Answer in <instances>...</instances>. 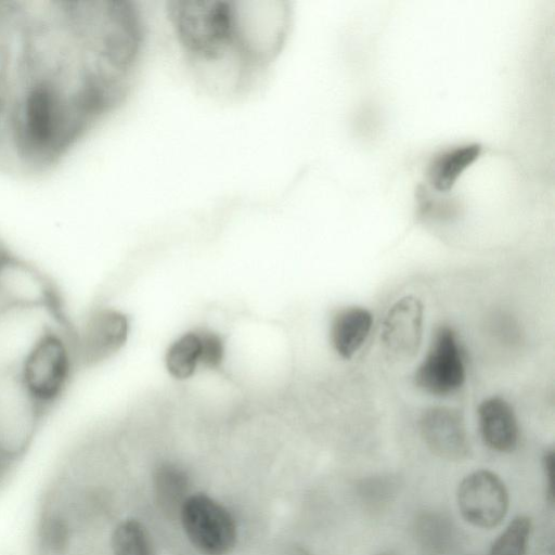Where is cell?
Wrapping results in <instances>:
<instances>
[{
	"mask_svg": "<svg viewBox=\"0 0 555 555\" xmlns=\"http://www.w3.org/2000/svg\"><path fill=\"white\" fill-rule=\"evenodd\" d=\"M167 17L192 78L209 95H246L283 50L292 26L285 1H170Z\"/></svg>",
	"mask_w": 555,
	"mask_h": 555,
	"instance_id": "1",
	"label": "cell"
},
{
	"mask_svg": "<svg viewBox=\"0 0 555 555\" xmlns=\"http://www.w3.org/2000/svg\"><path fill=\"white\" fill-rule=\"evenodd\" d=\"M29 59L14 77L4 151L30 170L57 162L95 121L90 88L100 68L85 50L73 64Z\"/></svg>",
	"mask_w": 555,
	"mask_h": 555,
	"instance_id": "2",
	"label": "cell"
},
{
	"mask_svg": "<svg viewBox=\"0 0 555 555\" xmlns=\"http://www.w3.org/2000/svg\"><path fill=\"white\" fill-rule=\"evenodd\" d=\"M79 369L70 323L66 318H52L24 351L15 374L46 416L66 395Z\"/></svg>",
	"mask_w": 555,
	"mask_h": 555,
	"instance_id": "3",
	"label": "cell"
},
{
	"mask_svg": "<svg viewBox=\"0 0 555 555\" xmlns=\"http://www.w3.org/2000/svg\"><path fill=\"white\" fill-rule=\"evenodd\" d=\"M46 313L65 318L59 289L35 263L7 249L0 255V313Z\"/></svg>",
	"mask_w": 555,
	"mask_h": 555,
	"instance_id": "4",
	"label": "cell"
},
{
	"mask_svg": "<svg viewBox=\"0 0 555 555\" xmlns=\"http://www.w3.org/2000/svg\"><path fill=\"white\" fill-rule=\"evenodd\" d=\"M182 528L202 555H229L237 541L234 517L220 502L205 493L189 495L179 511Z\"/></svg>",
	"mask_w": 555,
	"mask_h": 555,
	"instance_id": "5",
	"label": "cell"
},
{
	"mask_svg": "<svg viewBox=\"0 0 555 555\" xmlns=\"http://www.w3.org/2000/svg\"><path fill=\"white\" fill-rule=\"evenodd\" d=\"M465 378V358L456 333L447 325L437 327L414 373L416 386L435 396H448L457 391Z\"/></svg>",
	"mask_w": 555,
	"mask_h": 555,
	"instance_id": "6",
	"label": "cell"
},
{
	"mask_svg": "<svg viewBox=\"0 0 555 555\" xmlns=\"http://www.w3.org/2000/svg\"><path fill=\"white\" fill-rule=\"evenodd\" d=\"M43 417L23 389L15 369L0 371V452L8 457L22 450Z\"/></svg>",
	"mask_w": 555,
	"mask_h": 555,
	"instance_id": "7",
	"label": "cell"
},
{
	"mask_svg": "<svg viewBox=\"0 0 555 555\" xmlns=\"http://www.w3.org/2000/svg\"><path fill=\"white\" fill-rule=\"evenodd\" d=\"M128 320L112 308H99L80 324H70L79 367L95 365L120 349L128 335Z\"/></svg>",
	"mask_w": 555,
	"mask_h": 555,
	"instance_id": "8",
	"label": "cell"
},
{
	"mask_svg": "<svg viewBox=\"0 0 555 555\" xmlns=\"http://www.w3.org/2000/svg\"><path fill=\"white\" fill-rule=\"evenodd\" d=\"M508 492L493 472L479 469L467 475L457 489V505L463 518L475 527H496L506 516Z\"/></svg>",
	"mask_w": 555,
	"mask_h": 555,
	"instance_id": "9",
	"label": "cell"
},
{
	"mask_svg": "<svg viewBox=\"0 0 555 555\" xmlns=\"http://www.w3.org/2000/svg\"><path fill=\"white\" fill-rule=\"evenodd\" d=\"M422 437L428 449L448 461H461L469 453V441L462 414L449 406H431L420 420Z\"/></svg>",
	"mask_w": 555,
	"mask_h": 555,
	"instance_id": "10",
	"label": "cell"
},
{
	"mask_svg": "<svg viewBox=\"0 0 555 555\" xmlns=\"http://www.w3.org/2000/svg\"><path fill=\"white\" fill-rule=\"evenodd\" d=\"M423 306L412 296L398 300L388 311L382 339L393 356L410 358L418 350L423 334Z\"/></svg>",
	"mask_w": 555,
	"mask_h": 555,
	"instance_id": "11",
	"label": "cell"
},
{
	"mask_svg": "<svg viewBox=\"0 0 555 555\" xmlns=\"http://www.w3.org/2000/svg\"><path fill=\"white\" fill-rule=\"evenodd\" d=\"M482 440L498 452L513 451L518 442L519 427L511 404L501 397L485 399L478 406Z\"/></svg>",
	"mask_w": 555,
	"mask_h": 555,
	"instance_id": "12",
	"label": "cell"
},
{
	"mask_svg": "<svg viewBox=\"0 0 555 555\" xmlns=\"http://www.w3.org/2000/svg\"><path fill=\"white\" fill-rule=\"evenodd\" d=\"M373 325L372 313L363 307L338 310L331 322V341L336 352L350 359L363 346Z\"/></svg>",
	"mask_w": 555,
	"mask_h": 555,
	"instance_id": "13",
	"label": "cell"
},
{
	"mask_svg": "<svg viewBox=\"0 0 555 555\" xmlns=\"http://www.w3.org/2000/svg\"><path fill=\"white\" fill-rule=\"evenodd\" d=\"M415 537L426 552L443 554L453 545L455 528L443 514L426 512L415 521Z\"/></svg>",
	"mask_w": 555,
	"mask_h": 555,
	"instance_id": "14",
	"label": "cell"
},
{
	"mask_svg": "<svg viewBox=\"0 0 555 555\" xmlns=\"http://www.w3.org/2000/svg\"><path fill=\"white\" fill-rule=\"evenodd\" d=\"M478 145H465L437 156L429 167V180L438 191H448L462 171L478 156Z\"/></svg>",
	"mask_w": 555,
	"mask_h": 555,
	"instance_id": "15",
	"label": "cell"
},
{
	"mask_svg": "<svg viewBox=\"0 0 555 555\" xmlns=\"http://www.w3.org/2000/svg\"><path fill=\"white\" fill-rule=\"evenodd\" d=\"M113 555H156L145 526L134 518L119 521L111 534Z\"/></svg>",
	"mask_w": 555,
	"mask_h": 555,
	"instance_id": "16",
	"label": "cell"
},
{
	"mask_svg": "<svg viewBox=\"0 0 555 555\" xmlns=\"http://www.w3.org/2000/svg\"><path fill=\"white\" fill-rule=\"evenodd\" d=\"M201 360V340L198 332L186 333L168 349L166 364L169 373L177 378L190 377Z\"/></svg>",
	"mask_w": 555,
	"mask_h": 555,
	"instance_id": "17",
	"label": "cell"
},
{
	"mask_svg": "<svg viewBox=\"0 0 555 555\" xmlns=\"http://www.w3.org/2000/svg\"><path fill=\"white\" fill-rule=\"evenodd\" d=\"M155 488L158 502L169 506V511L180 507L184 500L188 478L182 469L172 464L160 465L155 474Z\"/></svg>",
	"mask_w": 555,
	"mask_h": 555,
	"instance_id": "18",
	"label": "cell"
},
{
	"mask_svg": "<svg viewBox=\"0 0 555 555\" xmlns=\"http://www.w3.org/2000/svg\"><path fill=\"white\" fill-rule=\"evenodd\" d=\"M530 532V519L515 517L493 542L489 555H526Z\"/></svg>",
	"mask_w": 555,
	"mask_h": 555,
	"instance_id": "19",
	"label": "cell"
},
{
	"mask_svg": "<svg viewBox=\"0 0 555 555\" xmlns=\"http://www.w3.org/2000/svg\"><path fill=\"white\" fill-rule=\"evenodd\" d=\"M39 539L49 552L53 554L64 553L68 548L72 539L68 520L57 513L48 515L41 521Z\"/></svg>",
	"mask_w": 555,
	"mask_h": 555,
	"instance_id": "20",
	"label": "cell"
},
{
	"mask_svg": "<svg viewBox=\"0 0 555 555\" xmlns=\"http://www.w3.org/2000/svg\"><path fill=\"white\" fill-rule=\"evenodd\" d=\"M3 61L4 59L0 55V150L4 151L13 101L14 77L8 72Z\"/></svg>",
	"mask_w": 555,
	"mask_h": 555,
	"instance_id": "21",
	"label": "cell"
},
{
	"mask_svg": "<svg viewBox=\"0 0 555 555\" xmlns=\"http://www.w3.org/2000/svg\"><path fill=\"white\" fill-rule=\"evenodd\" d=\"M198 335L201 340L199 364L210 369L219 366L224 353L222 339L209 331H201Z\"/></svg>",
	"mask_w": 555,
	"mask_h": 555,
	"instance_id": "22",
	"label": "cell"
},
{
	"mask_svg": "<svg viewBox=\"0 0 555 555\" xmlns=\"http://www.w3.org/2000/svg\"><path fill=\"white\" fill-rule=\"evenodd\" d=\"M361 494L369 502H384L391 494L392 486L390 481H384L380 479L369 480L361 487Z\"/></svg>",
	"mask_w": 555,
	"mask_h": 555,
	"instance_id": "23",
	"label": "cell"
},
{
	"mask_svg": "<svg viewBox=\"0 0 555 555\" xmlns=\"http://www.w3.org/2000/svg\"><path fill=\"white\" fill-rule=\"evenodd\" d=\"M554 452L550 451L545 454L543 464H544V472H545V478H546V487H547V495L548 500L553 502L554 500Z\"/></svg>",
	"mask_w": 555,
	"mask_h": 555,
	"instance_id": "24",
	"label": "cell"
},
{
	"mask_svg": "<svg viewBox=\"0 0 555 555\" xmlns=\"http://www.w3.org/2000/svg\"><path fill=\"white\" fill-rule=\"evenodd\" d=\"M291 555H310V554L307 551H305L304 548H297Z\"/></svg>",
	"mask_w": 555,
	"mask_h": 555,
	"instance_id": "25",
	"label": "cell"
},
{
	"mask_svg": "<svg viewBox=\"0 0 555 555\" xmlns=\"http://www.w3.org/2000/svg\"><path fill=\"white\" fill-rule=\"evenodd\" d=\"M4 460H7V457L0 452V469Z\"/></svg>",
	"mask_w": 555,
	"mask_h": 555,
	"instance_id": "26",
	"label": "cell"
},
{
	"mask_svg": "<svg viewBox=\"0 0 555 555\" xmlns=\"http://www.w3.org/2000/svg\"><path fill=\"white\" fill-rule=\"evenodd\" d=\"M379 555H395V554H392V553H382Z\"/></svg>",
	"mask_w": 555,
	"mask_h": 555,
	"instance_id": "27",
	"label": "cell"
},
{
	"mask_svg": "<svg viewBox=\"0 0 555 555\" xmlns=\"http://www.w3.org/2000/svg\"><path fill=\"white\" fill-rule=\"evenodd\" d=\"M3 250H4V248L0 246V255L2 254Z\"/></svg>",
	"mask_w": 555,
	"mask_h": 555,
	"instance_id": "28",
	"label": "cell"
}]
</instances>
